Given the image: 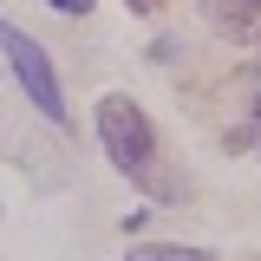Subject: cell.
<instances>
[{
	"instance_id": "cell-1",
	"label": "cell",
	"mask_w": 261,
	"mask_h": 261,
	"mask_svg": "<svg viewBox=\"0 0 261 261\" xmlns=\"http://www.w3.org/2000/svg\"><path fill=\"white\" fill-rule=\"evenodd\" d=\"M98 137H105V157L118 163L124 176L150 183L157 196H176V183L157 170V130H150V118H144L130 98H105V105H98Z\"/></svg>"
},
{
	"instance_id": "cell-2",
	"label": "cell",
	"mask_w": 261,
	"mask_h": 261,
	"mask_svg": "<svg viewBox=\"0 0 261 261\" xmlns=\"http://www.w3.org/2000/svg\"><path fill=\"white\" fill-rule=\"evenodd\" d=\"M0 53H7L13 72H20L27 98L46 111V118H59V124H65V92H59V79H53V59L39 53V39H27L20 27H0Z\"/></svg>"
},
{
	"instance_id": "cell-3",
	"label": "cell",
	"mask_w": 261,
	"mask_h": 261,
	"mask_svg": "<svg viewBox=\"0 0 261 261\" xmlns=\"http://www.w3.org/2000/svg\"><path fill=\"white\" fill-rule=\"evenodd\" d=\"M209 13H216V27L235 33V39H248V33L261 27V0H216Z\"/></svg>"
},
{
	"instance_id": "cell-4",
	"label": "cell",
	"mask_w": 261,
	"mask_h": 261,
	"mask_svg": "<svg viewBox=\"0 0 261 261\" xmlns=\"http://www.w3.org/2000/svg\"><path fill=\"white\" fill-rule=\"evenodd\" d=\"M130 261H216L209 248H183V242H144L130 248Z\"/></svg>"
},
{
	"instance_id": "cell-5",
	"label": "cell",
	"mask_w": 261,
	"mask_h": 261,
	"mask_svg": "<svg viewBox=\"0 0 261 261\" xmlns=\"http://www.w3.org/2000/svg\"><path fill=\"white\" fill-rule=\"evenodd\" d=\"M46 7H59V13H85L92 0H46Z\"/></svg>"
},
{
	"instance_id": "cell-6",
	"label": "cell",
	"mask_w": 261,
	"mask_h": 261,
	"mask_svg": "<svg viewBox=\"0 0 261 261\" xmlns=\"http://www.w3.org/2000/svg\"><path fill=\"white\" fill-rule=\"evenodd\" d=\"M255 144H261V105H255Z\"/></svg>"
},
{
	"instance_id": "cell-7",
	"label": "cell",
	"mask_w": 261,
	"mask_h": 261,
	"mask_svg": "<svg viewBox=\"0 0 261 261\" xmlns=\"http://www.w3.org/2000/svg\"><path fill=\"white\" fill-rule=\"evenodd\" d=\"M130 7H157V0H130Z\"/></svg>"
},
{
	"instance_id": "cell-8",
	"label": "cell",
	"mask_w": 261,
	"mask_h": 261,
	"mask_svg": "<svg viewBox=\"0 0 261 261\" xmlns=\"http://www.w3.org/2000/svg\"><path fill=\"white\" fill-rule=\"evenodd\" d=\"M255 33H261V27H255Z\"/></svg>"
}]
</instances>
